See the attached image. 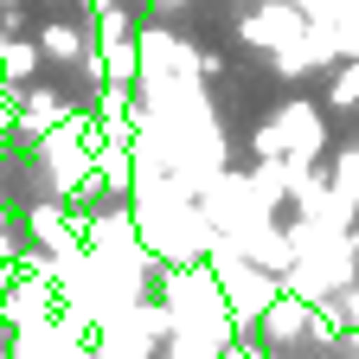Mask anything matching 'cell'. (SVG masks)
I'll return each mask as SVG.
<instances>
[{
	"instance_id": "cell-3",
	"label": "cell",
	"mask_w": 359,
	"mask_h": 359,
	"mask_svg": "<svg viewBox=\"0 0 359 359\" xmlns=\"http://www.w3.org/2000/svg\"><path fill=\"white\" fill-rule=\"evenodd\" d=\"M308 327H314V302H302V295H276V308L263 314L269 346H289V340H302Z\"/></svg>"
},
{
	"instance_id": "cell-1",
	"label": "cell",
	"mask_w": 359,
	"mask_h": 359,
	"mask_svg": "<svg viewBox=\"0 0 359 359\" xmlns=\"http://www.w3.org/2000/svg\"><path fill=\"white\" fill-rule=\"evenodd\" d=\"M212 276H218V289H224V302H231L238 314V334H250V327H263V314L276 308V283L263 276V263L250 269V257L244 250H231V244H218L212 250Z\"/></svg>"
},
{
	"instance_id": "cell-4",
	"label": "cell",
	"mask_w": 359,
	"mask_h": 359,
	"mask_svg": "<svg viewBox=\"0 0 359 359\" xmlns=\"http://www.w3.org/2000/svg\"><path fill=\"white\" fill-rule=\"evenodd\" d=\"M327 193H334L340 224H346V218H359V148H346V154L327 167Z\"/></svg>"
},
{
	"instance_id": "cell-11",
	"label": "cell",
	"mask_w": 359,
	"mask_h": 359,
	"mask_svg": "<svg viewBox=\"0 0 359 359\" xmlns=\"http://www.w3.org/2000/svg\"><path fill=\"white\" fill-rule=\"evenodd\" d=\"M0 7H20V0H0Z\"/></svg>"
},
{
	"instance_id": "cell-2",
	"label": "cell",
	"mask_w": 359,
	"mask_h": 359,
	"mask_svg": "<svg viewBox=\"0 0 359 359\" xmlns=\"http://www.w3.org/2000/svg\"><path fill=\"white\" fill-rule=\"evenodd\" d=\"M13 116H20V128H26V135H39V142H45V135L65 128L77 109H65L52 90H26V83H20V90H13Z\"/></svg>"
},
{
	"instance_id": "cell-7",
	"label": "cell",
	"mask_w": 359,
	"mask_h": 359,
	"mask_svg": "<svg viewBox=\"0 0 359 359\" xmlns=\"http://www.w3.org/2000/svg\"><path fill=\"white\" fill-rule=\"evenodd\" d=\"M32 231H39V244L52 250V257H71V238H83V231H71V224H65L58 205H32Z\"/></svg>"
},
{
	"instance_id": "cell-12",
	"label": "cell",
	"mask_w": 359,
	"mask_h": 359,
	"mask_svg": "<svg viewBox=\"0 0 359 359\" xmlns=\"http://www.w3.org/2000/svg\"><path fill=\"white\" fill-rule=\"evenodd\" d=\"M161 7H180V0H161Z\"/></svg>"
},
{
	"instance_id": "cell-5",
	"label": "cell",
	"mask_w": 359,
	"mask_h": 359,
	"mask_svg": "<svg viewBox=\"0 0 359 359\" xmlns=\"http://www.w3.org/2000/svg\"><path fill=\"white\" fill-rule=\"evenodd\" d=\"M276 128L289 135V154H302V161H308V154H321V122H314L308 103H289V109L276 116Z\"/></svg>"
},
{
	"instance_id": "cell-13",
	"label": "cell",
	"mask_w": 359,
	"mask_h": 359,
	"mask_svg": "<svg viewBox=\"0 0 359 359\" xmlns=\"http://www.w3.org/2000/svg\"><path fill=\"white\" fill-rule=\"evenodd\" d=\"M353 250H359V231H353Z\"/></svg>"
},
{
	"instance_id": "cell-8",
	"label": "cell",
	"mask_w": 359,
	"mask_h": 359,
	"mask_svg": "<svg viewBox=\"0 0 359 359\" xmlns=\"http://www.w3.org/2000/svg\"><path fill=\"white\" fill-rule=\"evenodd\" d=\"M39 45H45V58H58V65H83V32L77 26H45Z\"/></svg>"
},
{
	"instance_id": "cell-10",
	"label": "cell",
	"mask_w": 359,
	"mask_h": 359,
	"mask_svg": "<svg viewBox=\"0 0 359 359\" xmlns=\"http://www.w3.org/2000/svg\"><path fill=\"white\" fill-rule=\"evenodd\" d=\"M0 321H7V289H0Z\"/></svg>"
},
{
	"instance_id": "cell-6",
	"label": "cell",
	"mask_w": 359,
	"mask_h": 359,
	"mask_svg": "<svg viewBox=\"0 0 359 359\" xmlns=\"http://www.w3.org/2000/svg\"><path fill=\"white\" fill-rule=\"evenodd\" d=\"M39 58H45V45H39V39H7V45H0V77L20 90V83L39 71Z\"/></svg>"
},
{
	"instance_id": "cell-9",
	"label": "cell",
	"mask_w": 359,
	"mask_h": 359,
	"mask_svg": "<svg viewBox=\"0 0 359 359\" xmlns=\"http://www.w3.org/2000/svg\"><path fill=\"white\" fill-rule=\"evenodd\" d=\"M359 103V58L346 71H334V109H353Z\"/></svg>"
}]
</instances>
